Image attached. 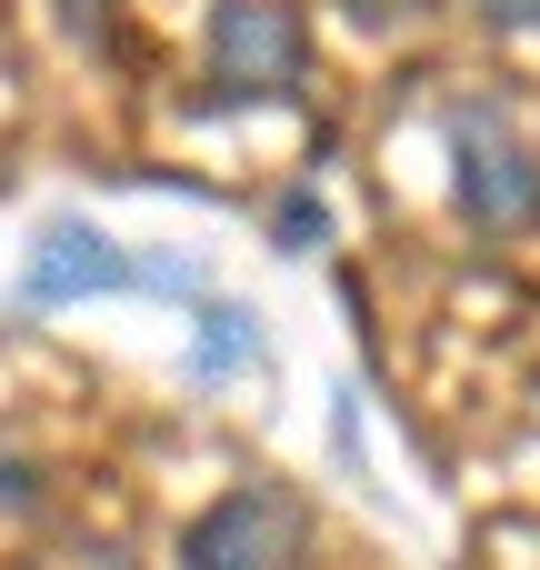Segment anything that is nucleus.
Here are the masks:
<instances>
[{"instance_id":"obj_2","label":"nucleus","mask_w":540,"mask_h":570,"mask_svg":"<svg viewBox=\"0 0 540 570\" xmlns=\"http://www.w3.org/2000/svg\"><path fill=\"white\" fill-rule=\"evenodd\" d=\"M110 291H190V271L180 261H130L110 230H90V220H50L40 240H30V261H20V301L30 311H60V301H110Z\"/></svg>"},{"instance_id":"obj_5","label":"nucleus","mask_w":540,"mask_h":570,"mask_svg":"<svg viewBox=\"0 0 540 570\" xmlns=\"http://www.w3.org/2000/svg\"><path fill=\"white\" fill-rule=\"evenodd\" d=\"M251 361H261V321L230 311V301L200 311V331H190V371H200V381H230V371H251Z\"/></svg>"},{"instance_id":"obj_10","label":"nucleus","mask_w":540,"mask_h":570,"mask_svg":"<svg viewBox=\"0 0 540 570\" xmlns=\"http://www.w3.org/2000/svg\"><path fill=\"white\" fill-rule=\"evenodd\" d=\"M481 20H501V30H540V0H481Z\"/></svg>"},{"instance_id":"obj_3","label":"nucleus","mask_w":540,"mask_h":570,"mask_svg":"<svg viewBox=\"0 0 540 570\" xmlns=\"http://www.w3.org/2000/svg\"><path fill=\"white\" fill-rule=\"evenodd\" d=\"M451 190L461 210L501 240V230H540V160L501 110H451Z\"/></svg>"},{"instance_id":"obj_11","label":"nucleus","mask_w":540,"mask_h":570,"mask_svg":"<svg viewBox=\"0 0 540 570\" xmlns=\"http://www.w3.org/2000/svg\"><path fill=\"white\" fill-rule=\"evenodd\" d=\"M60 20H70L80 40H100V0H60Z\"/></svg>"},{"instance_id":"obj_9","label":"nucleus","mask_w":540,"mask_h":570,"mask_svg":"<svg viewBox=\"0 0 540 570\" xmlns=\"http://www.w3.org/2000/svg\"><path fill=\"white\" fill-rule=\"evenodd\" d=\"M40 501V481H30V461L20 451H0V511H30Z\"/></svg>"},{"instance_id":"obj_4","label":"nucleus","mask_w":540,"mask_h":570,"mask_svg":"<svg viewBox=\"0 0 540 570\" xmlns=\"http://www.w3.org/2000/svg\"><path fill=\"white\" fill-rule=\"evenodd\" d=\"M301 551H311V521H301V501L271 491V481L220 491V501L180 531V570H301Z\"/></svg>"},{"instance_id":"obj_7","label":"nucleus","mask_w":540,"mask_h":570,"mask_svg":"<svg viewBox=\"0 0 540 570\" xmlns=\"http://www.w3.org/2000/svg\"><path fill=\"white\" fill-rule=\"evenodd\" d=\"M20 570H140V561L110 551V541H90V551H50V561H20Z\"/></svg>"},{"instance_id":"obj_6","label":"nucleus","mask_w":540,"mask_h":570,"mask_svg":"<svg viewBox=\"0 0 540 570\" xmlns=\"http://www.w3.org/2000/svg\"><path fill=\"white\" fill-rule=\"evenodd\" d=\"M321 230H331V210H321L311 190H291V200H281V250H311Z\"/></svg>"},{"instance_id":"obj_8","label":"nucleus","mask_w":540,"mask_h":570,"mask_svg":"<svg viewBox=\"0 0 540 570\" xmlns=\"http://www.w3.org/2000/svg\"><path fill=\"white\" fill-rule=\"evenodd\" d=\"M431 0H341V20H361V30H391V20H421Z\"/></svg>"},{"instance_id":"obj_1","label":"nucleus","mask_w":540,"mask_h":570,"mask_svg":"<svg viewBox=\"0 0 540 570\" xmlns=\"http://www.w3.org/2000/svg\"><path fill=\"white\" fill-rule=\"evenodd\" d=\"M261 100H301V10L291 0H210L190 110H261Z\"/></svg>"}]
</instances>
